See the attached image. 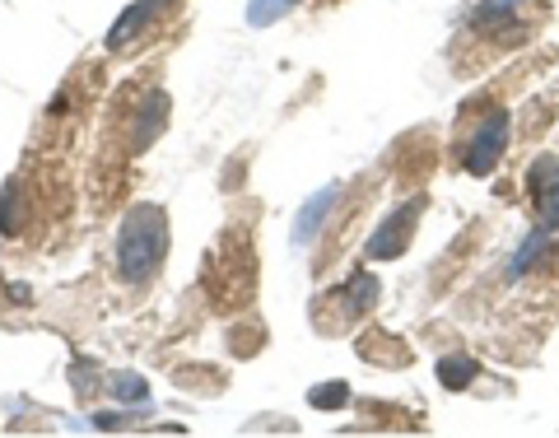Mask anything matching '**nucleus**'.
<instances>
[{"instance_id":"3","label":"nucleus","mask_w":559,"mask_h":438,"mask_svg":"<svg viewBox=\"0 0 559 438\" xmlns=\"http://www.w3.org/2000/svg\"><path fill=\"white\" fill-rule=\"evenodd\" d=\"M420 215H424V196H410L406 206H396L392 215H387V219L378 224V229H373V238H369V257H373V261L401 257V252L410 247V233H415Z\"/></svg>"},{"instance_id":"12","label":"nucleus","mask_w":559,"mask_h":438,"mask_svg":"<svg viewBox=\"0 0 559 438\" xmlns=\"http://www.w3.org/2000/svg\"><path fill=\"white\" fill-rule=\"evenodd\" d=\"M345 401H350L345 383H322V387H313V406H317V411H341Z\"/></svg>"},{"instance_id":"14","label":"nucleus","mask_w":559,"mask_h":438,"mask_svg":"<svg viewBox=\"0 0 559 438\" xmlns=\"http://www.w3.org/2000/svg\"><path fill=\"white\" fill-rule=\"evenodd\" d=\"M117 397H122V401H136V406H150L145 378H117Z\"/></svg>"},{"instance_id":"11","label":"nucleus","mask_w":559,"mask_h":438,"mask_svg":"<svg viewBox=\"0 0 559 438\" xmlns=\"http://www.w3.org/2000/svg\"><path fill=\"white\" fill-rule=\"evenodd\" d=\"M522 0H480L476 5V24H499V19H513Z\"/></svg>"},{"instance_id":"8","label":"nucleus","mask_w":559,"mask_h":438,"mask_svg":"<svg viewBox=\"0 0 559 438\" xmlns=\"http://www.w3.org/2000/svg\"><path fill=\"white\" fill-rule=\"evenodd\" d=\"M550 243H555V233H550L546 224H536L532 238H527V243L518 247V257H513V266H508V280H522V275L532 271L536 261H541V257L550 252Z\"/></svg>"},{"instance_id":"13","label":"nucleus","mask_w":559,"mask_h":438,"mask_svg":"<svg viewBox=\"0 0 559 438\" xmlns=\"http://www.w3.org/2000/svg\"><path fill=\"white\" fill-rule=\"evenodd\" d=\"M299 0H252V24H271L275 14H285V10H294Z\"/></svg>"},{"instance_id":"4","label":"nucleus","mask_w":559,"mask_h":438,"mask_svg":"<svg viewBox=\"0 0 559 438\" xmlns=\"http://www.w3.org/2000/svg\"><path fill=\"white\" fill-rule=\"evenodd\" d=\"M527 192H532L536 219H541L550 233H559V159L555 154H541V159L527 168Z\"/></svg>"},{"instance_id":"7","label":"nucleus","mask_w":559,"mask_h":438,"mask_svg":"<svg viewBox=\"0 0 559 438\" xmlns=\"http://www.w3.org/2000/svg\"><path fill=\"white\" fill-rule=\"evenodd\" d=\"M336 196H341V187L331 182V187H322V196H313L308 206L299 210V219H294V243H313V229H322L331 215V206H336Z\"/></svg>"},{"instance_id":"1","label":"nucleus","mask_w":559,"mask_h":438,"mask_svg":"<svg viewBox=\"0 0 559 438\" xmlns=\"http://www.w3.org/2000/svg\"><path fill=\"white\" fill-rule=\"evenodd\" d=\"M168 257V215L154 201H140L122 219V238H117V275L126 285H145L159 275Z\"/></svg>"},{"instance_id":"9","label":"nucleus","mask_w":559,"mask_h":438,"mask_svg":"<svg viewBox=\"0 0 559 438\" xmlns=\"http://www.w3.org/2000/svg\"><path fill=\"white\" fill-rule=\"evenodd\" d=\"M378 294H382L378 275L355 271V280L345 285V308H350L355 317H364V313H373V308H378Z\"/></svg>"},{"instance_id":"10","label":"nucleus","mask_w":559,"mask_h":438,"mask_svg":"<svg viewBox=\"0 0 559 438\" xmlns=\"http://www.w3.org/2000/svg\"><path fill=\"white\" fill-rule=\"evenodd\" d=\"M476 373H480L476 359H466V355H443V359H438V383L452 387V392H457V387H466Z\"/></svg>"},{"instance_id":"6","label":"nucleus","mask_w":559,"mask_h":438,"mask_svg":"<svg viewBox=\"0 0 559 438\" xmlns=\"http://www.w3.org/2000/svg\"><path fill=\"white\" fill-rule=\"evenodd\" d=\"M131 122H136V150H145V145L168 126V98L159 94V89H150V94L136 103V117H131Z\"/></svg>"},{"instance_id":"2","label":"nucleus","mask_w":559,"mask_h":438,"mask_svg":"<svg viewBox=\"0 0 559 438\" xmlns=\"http://www.w3.org/2000/svg\"><path fill=\"white\" fill-rule=\"evenodd\" d=\"M504 150H508V112H490L485 122L471 131L462 150V164L471 178H490L494 168L504 164Z\"/></svg>"},{"instance_id":"5","label":"nucleus","mask_w":559,"mask_h":438,"mask_svg":"<svg viewBox=\"0 0 559 438\" xmlns=\"http://www.w3.org/2000/svg\"><path fill=\"white\" fill-rule=\"evenodd\" d=\"M173 0H136V5H126L122 10V19L112 24V33H108V47L117 52V47H126V38H136L140 28L145 24H154L159 19V10H168Z\"/></svg>"}]
</instances>
